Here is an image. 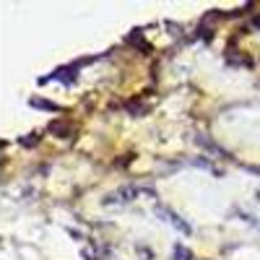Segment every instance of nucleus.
<instances>
[{
  "label": "nucleus",
  "mask_w": 260,
  "mask_h": 260,
  "mask_svg": "<svg viewBox=\"0 0 260 260\" xmlns=\"http://www.w3.org/2000/svg\"><path fill=\"white\" fill-rule=\"evenodd\" d=\"M156 213H159V216H164V219H167V221H169L172 226H177V229H180L182 234H190V226H187V224H185V221L180 219L177 213H172L169 208H156Z\"/></svg>",
  "instance_id": "f257e3e1"
},
{
  "label": "nucleus",
  "mask_w": 260,
  "mask_h": 260,
  "mask_svg": "<svg viewBox=\"0 0 260 260\" xmlns=\"http://www.w3.org/2000/svg\"><path fill=\"white\" fill-rule=\"evenodd\" d=\"M175 260H192V252L185 250L182 245H177V247H175Z\"/></svg>",
  "instance_id": "f03ea898"
}]
</instances>
